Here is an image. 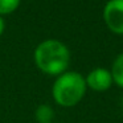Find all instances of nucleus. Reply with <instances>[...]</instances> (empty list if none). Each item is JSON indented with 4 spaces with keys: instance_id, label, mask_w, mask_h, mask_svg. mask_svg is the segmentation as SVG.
<instances>
[{
    "instance_id": "f257e3e1",
    "label": "nucleus",
    "mask_w": 123,
    "mask_h": 123,
    "mask_svg": "<svg viewBox=\"0 0 123 123\" xmlns=\"http://www.w3.org/2000/svg\"><path fill=\"white\" fill-rule=\"evenodd\" d=\"M33 58L40 72L48 75L58 77L69 68L70 52L64 43L49 38L36 46Z\"/></svg>"
},
{
    "instance_id": "f03ea898",
    "label": "nucleus",
    "mask_w": 123,
    "mask_h": 123,
    "mask_svg": "<svg viewBox=\"0 0 123 123\" xmlns=\"http://www.w3.org/2000/svg\"><path fill=\"white\" fill-rule=\"evenodd\" d=\"M87 91L85 75L78 72H69L56 77L52 85L53 101L61 107H73L78 105Z\"/></svg>"
},
{
    "instance_id": "7ed1b4c3",
    "label": "nucleus",
    "mask_w": 123,
    "mask_h": 123,
    "mask_svg": "<svg viewBox=\"0 0 123 123\" xmlns=\"http://www.w3.org/2000/svg\"><path fill=\"white\" fill-rule=\"evenodd\" d=\"M103 20L112 33L123 35V0H109L103 9Z\"/></svg>"
},
{
    "instance_id": "20e7f679",
    "label": "nucleus",
    "mask_w": 123,
    "mask_h": 123,
    "mask_svg": "<svg viewBox=\"0 0 123 123\" xmlns=\"http://www.w3.org/2000/svg\"><path fill=\"white\" fill-rule=\"evenodd\" d=\"M85 81L87 89L97 91V93L107 91L114 85L111 72L106 68H95V69L90 70L89 74L85 77Z\"/></svg>"
},
{
    "instance_id": "39448f33",
    "label": "nucleus",
    "mask_w": 123,
    "mask_h": 123,
    "mask_svg": "<svg viewBox=\"0 0 123 123\" xmlns=\"http://www.w3.org/2000/svg\"><path fill=\"white\" fill-rule=\"evenodd\" d=\"M110 72H111V75H112L114 85L123 89V53L117 56V58L114 60V62L111 65Z\"/></svg>"
},
{
    "instance_id": "423d86ee",
    "label": "nucleus",
    "mask_w": 123,
    "mask_h": 123,
    "mask_svg": "<svg viewBox=\"0 0 123 123\" xmlns=\"http://www.w3.org/2000/svg\"><path fill=\"white\" fill-rule=\"evenodd\" d=\"M35 117L38 123H52V119L54 117V111L52 106L49 105H40L35 111Z\"/></svg>"
},
{
    "instance_id": "0eeeda50",
    "label": "nucleus",
    "mask_w": 123,
    "mask_h": 123,
    "mask_svg": "<svg viewBox=\"0 0 123 123\" xmlns=\"http://www.w3.org/2000/svg\"><path fill=\"white\" fill-rule=\"evenodd\" d=\"M19 4L20 0H0V16L12 13L13 11H16Z\"/></svg>"
},
{
    "instance_id": "6e6552de",
    "label": "nucleus",
    "mask_w": 123,
    "mask_h": 123,
    "mask_svg": "<svg viewBox=\"0 0 123 123\" xmlns=\"http://www.w3.org/2000/svg\"><path fill=\"white\" fill-rule=\"evenodd\" d=\"M4 27H6V25H4V20L0 16V36L3 35V32H4Z\"/></svg>"
},
{
    "instance_id": "1a4fd4ad",
    "label": "nucleus",
    "mask_w": 123,
    "mask_h": 123,
    "mask_svg": "<svg viewBox=\"0 0 123 123\" xmlns=\"http://www.w3.org/2000/svg\"><path fill=\"white\" fill-rule=\"evenodd\" d=\"M120 105H122V109H123V97H122V102H120Z\"/></svg>"
}]
</instances>
